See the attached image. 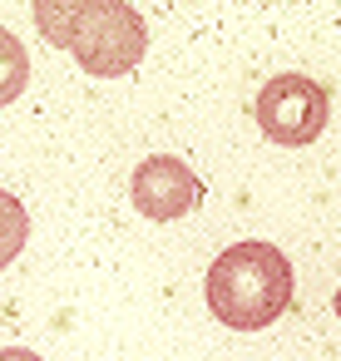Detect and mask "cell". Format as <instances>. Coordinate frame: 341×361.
Returning a JSON list of instances; mask_svg holds the SVG:
<instances>
[{"label":"cell","instance_id":"cell-8","mask_svg":"<svg viewBox=\"0 0 341 361\" xmlns=\"http://www.w3.org/2000/svg\"><path fill=\"white\" fill-rule=\"evenodd\" d=\"M331 307H336V317H341V292H336V302H331Z\"/></svg>","mask_w":341,"mask_h":361},{"label":"cell","instance_id":"cell-1","mask_svg":"<svg viewBox=\"0 0 341 361\" xmlns=\"http://www.w3.org/2000/svg\"><path fill=\"white\" fill-rule=\"evenodd\" d=\"M203 292H208V307L223 326L262 331L292 307L297 277H292V262L282 247L247 238V243H232L228 252L213 257Z\"/></svg>","mask_w":341,"mask_h":361},{"label":"cell","instance_id":"cell-5","mask_svg":"<svg viewBox=\"0 0 341 361\" xmlns=\"http://www.w3.org/2000/svg\"><path fill=\"white\" fill-rule=\"evenodd\" d=\"M25 85H30V50L20 45L16 30L0 25V109L16 104L25 94Z\"/></svg>","mask_w":341,"mask_h":361},{"label":"cell","instance_id":"cell-2","mask_svg":"<svg viewBox=\"0 0 341 361\" xmlns=\"http://www.w3.org/2000/svg\"><path fill=\"white\" fill-rule=\"evenodd\" d=\"M65 50L80 60V70L114 80L139 70L149 50V25L124 0H75L65 20Z\"/></svg>","mask_w":341,"mask_h":361},{"label":"cell","instance_id":"cell-6","mask_svg":"<svg viewBox=\"0 0 341 361\" xmlns=\"http://www.w3.org/2000/svg\"><path fill=\"white\" fill-rule=\"evenodd\" d=\"M30 243V213L16 193L0 188V267H11Z\"/></svg>","mask_w":341,"mask_h":361},{"label":"cell","instance_id":"cell-3","mask_svg":"<svg viewBox=\"0 0 341 361\" xmlns=\"http://www.w3.org/2000/svg\"><path fill=\"white\" fill-rule=\"evenodd\" d=\"M326 119H331V99L306 75H272L257 94V129L277 149H306L311 139H321Z\"/></svg>","mask_w":341,"mask_h":361},{"label":"cell","instance_id":"cell-4","mask_svg":"<svg viewBox=\"0 0 341 361\" xmlns=\"http://www.w3.org/2000/svg\"><path fill=\"white\" fill-rule=\"evenodd\" d=\"M129 198H134V208H139L149 223H178V218H188V213L198 208L203 183H198V173H193L178 154H154V159H144V164L134 169Z\"/></svg>","mask_w":341,"mask_h":361},{"label":"cell","instance_id":"cell-7","mask_svg":"<svg viewBox=\"0 0 341 361\" xmlns=\"http://www.w3.org/2000/svg\"><path fill=\"white\" fill-rule=\"evenodd\" d=\"M0 361H45V356H35L30 346H6V351H0Z\"/></svg>","mask_w":341,"mask_h":361}]
</instances>
